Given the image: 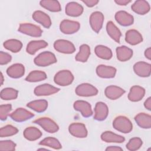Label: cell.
<instances>
[{
  "label": "cell",
  "instance_id": "cell-39",
  "mask_svg": "<svg viewBox=\"0 0 151 151\" xmlns=\"http://www.w3.org/2000/svg\"><path fill=\"white\" fill-rule=\"evenodd\" d=\"M18 132V130L17 127L8 124L4 127H2L0 129V137H5L13 136Z\"/></svg>",
  "mask_w": 151,
  "mask_h": 151
},
{
  "label": "cell",
  "instance_id": "cell-30",
  "mask_svg": "<svg viewBox=\"0 0 151 151\" xmlns=\"http://www.w3.org/2000/svg\"><path fill=\"white\" fill-rule=\"evenodd\" d=\"M23 134L26 139L34 141L41 137L42 132L35 127H28L24 130Z\"/></svg>",
  "mask_w": 151,
  "mask_h": 151
},
{
  "label": "cell",
  "instance_id": "cell-48",
  "mask_svg": "<svg viewBox=\"0 0 151 151\" xmlns=\"http://www.w3.org/2000/svg\"><path fill=\"white\" fill-rule=\"evenodd\" d=\"M145 56L146 57V58H147L149 60L151 59V48H150V47L147 48L145 51Z\"/></svg>",
  "mask_w": 151,
  "mask_h": 151
},
{
  "label": "cell",
  "instance_id": "cell-41",
  "mask_svg": "<svg viewBox=\"0 0 151 151\" xmlns=\"http://www.w3.org/2000/svg\"><path fill=\"white\" fill-rule=\"evenodd\" d=\"M16 144L10 140H1L0 142V150L13 151L15 150Z\"/></svg>",
  "mask_w": 151,
  "mask_h": 151
},
{
  "label": "cell",
  "instance_id": "cell-40",
  "mask_svg": "<svg viewBox=\"0 0 151 151\" xmlns=\"http://www.w3.org/2000/svg\"><path fill=\"white\" fill-rule=\"evenodd\" d=\"M143 142L139 137H133L130 139L129 142L126 144V148L130 151L137 150L142 146Z\"/></svg>",
  "mask_w": 151,
  "mask_h": 151
},
{
  "label": "cell",
  "instance_id": "cell-32",
  "mask_svg": "<svg viewBox=\"0 0 151 151\" xmlns=\"http://www.w3.org/2000/svg\"><path fill=\"white\" fill-rule=\"evenodd\" d=\"M94 52L98 57L107 60L111 59L113 55L111 50L109 47L103 45H97L95 47Z\"/></svg>",
  "mask_w": 151,
  "mask_h": 151
},
{
  "label": "cell",
  "instance_id": "cell-34",
  "mask_svg": "<svg viewBox=\"0 0 151 151\" xmlns=\"http://www.w3.org/2000/svg\"><path fill=\"white\" fill-rule=\"evenodd\" d=\"M90 55V48L87 44H83L80 47L79 52L76 55V61L85 63L87 61Z\"/></svg>",
  "mask_w": 151,
  "mask_h": 151
},
{
  "label": "cell",
  "instance_id": "cell-42",
  "mask_svg": "<svg viewBox=\"0 0 151 151\" xmlns=\"http://www.w3.org/2000/svg\"><path fill=\"white\" fill-rule=\"evenodd\" d=\"M12 110V106L10 104H2L0 106V119L4 121L7 119Z\"/></svg>",
  "mask_w": 151,
  "mask_h": 151
},
{
  "label": "cell",
  "instance_id": "cell-18",
  "mask_svg": "<svg viewBox=\"0 0 151 151\" xmlns=\"http://www.w3.org/2000/svg\"><path fill=\"white\" fill-rule=\"evenodd\" d=\"M6 74L12 78H21L25 74V67L20 63L14 64L7 68Z\"/></svg>",
  "mask_w": 151,
  "mask_h": 151
},
{
  "label": "cell",
  "instance_id": "cell-46",
  "mask_svg": "<svg viewBox=\"0 0 151 151\" xmlns=\"http://www.w3.org/2000/svg\"><path fill=\"white\" fill-rule=\"evenodd\" d=\"M114 2L119 5H126L128 4H129L130 2H131V1H129V0H115Z\"/></svg>",
  "mask_w": 151,
  "mask_h": 151
},
{
  "label": "cell",
  "instance_id": "cell-20",
  "mask_svg": "<svg viewBox=\"0 0 151 151\" xmlns=\"http://www.w3.org/2000/svg\"><path fill=\"white\" fill-rule=\"evenodd\" d=\"M125 93V90L116 86H109L104 90L106 96L110 100H116Z\"/></svg>",
  "mask_w": 151,
  "mask_h": 151
},
{
  "label": "cell",
  "instance_id": "cell-4",
  "mask_svg": "<svg viewBox=\"0 0 151 151\" xmlns=\"http://www.w3.org/2000/svg\"><path fill=\"white\" fill-rule=\"evenodd\" d=\"M33 123L40 125L44 130L50 133H55L59 130L57 124L49 117H40L35 120Z\"/></svg>",
  "mask_w": 151,
  "mask_h": 151
},
{
  "label": "cell",
  "instance_id": "cell-8",
  "mask_svg": "<svg viewBox=\"0 0 151 151\" xmlns=\"http://www.w3.org/2000/svg\"><path fill=\"white\" fill-rule=\"evenodd\" d=\"M80 27L78 22L68 19L63 20L60 25V31L65 34H73L77 32Z\"/></svg>",
  "mask_w": 151,
  "mask_h": 151
},
{
  "label": "cell",
  "instance_id": "cell-12",
  "mask_svg": "<svg viewBox=\"0 0 151 151\" xmlns=\"http://www.w3.org/2000/svg\"><path fill=\"white\" fill-rule=\"evenodd\" d=\"M133 70L138 76L147 77L150 75L151 65L144 61H139L134 64Z\"/></svg>",
  "mask_w": 151,
  "mask_h": 151
},
{
  "label": "cell",
  "instance_id": "cell-23",
  "mask_svg": "<svg viewBox=\"0 0 151 151\" xmlns=\"http://www.w3.org/2000/svg\"><path fill=\"white\" fill-rule=\"evenodd\" d=\"M83 10L82 5L76 2H68L65 6V13L70 17H79L83 12Z\"/></svg>",
  "mask_w": 151,
  "mask_h": 151
},
{
  "label": "cell",
  "instance_id": "cell-31",
  "mask_svg": "<svg viewBox=\"0 0 151 151\" xmlns=\"http://www.w3.org/2000/svg\"><path fill=\"white\" fill-rule=\"evenodd\" d=\"M27 106L38 113H42L47 109L48 102L47 100L42 99L34 100L27 103Z\"/></svg>",
  "mask_w": 151,
  "mask_h": 151
},
{
  "label": "cell",
  "instance_id": "cell-38",
  "mask_svg": "<svg viewBox=\"0 0 151 151\" xmlns=\"http://www.w3.org/2000/svg\"><path fill=\"white\" fill-rule=\"evenodd\" d=\"M39 145L42 146H47L48 147L57 150L62 148V146L58 140L52 137H48L42 139L41 141L40 142Z\"/></svg>",
  "mask_w": 151,
  "mask_h": 151
},
{
  "label": "cell",
  "instance_id": "cell-14",
  "mask_svg": "<svg viewBox=\"0 0 151 151\" xmlns=\"http://www.w3.org/2000/svg\"><path fill=\"white\" fill-rule=\"evenodd\" d=\"M74 109L80 111L84 117H90L93 114L91 104L84 100H77L74 103Z\"/></svg>",
  "mask_w": 151,
  "mask_h": 151
},
{
  "label": "cell",
  "instance_id": "cell-2",
  "mask_svg": "<svg viewBox=\"0 0 151 151\" xmlns=\"http://www.w3.org/2000/svg\"><path fill=\"white\" fill-rule=\"evenodd\" d=\"M57 61L55 55L50 51H44L38 54L34 60L35 64L40 67H47Z\"/></svg>",
  "mask_w": 151,
  "mask_h": 151
},
{
  "label": "cell",
  "instance_id": "cell-13",
  "mask_svg": "<svg viewBox=\"0 0 151 151\" xmlns=\"http://www.w3.org/2000/svg\"><path fill=\"white\" fill-rule=\"evenodd\" d=\"M59 88L52 86L49 84H43L37 86L34 89V94L37 96H50L58 92Z\"/></svg>",
  "mask_w": 151,
  "mask_h": 151
},
{
  "label": "cell",
  "instance_id": "cell-6",
  "mask_svg": "<svg viewBox=\"0 0 151 151\" xmlns=\"http://www.w3.org/2000/svg\"><path fill=\"white\" fill-rule=\"evenodd\" d=\"M54 49L63 54H72L75 52L74 45L70 41L65 40H57L54 43Z\"/></svg>",
  "mask_w": 151,
  "mask_h": 151
},
{
  "label": "cell",
  "instance_id": "cell-15",
  "mask_svg": "<svg viewBox=\"0 0 151 151\" xmlns=\"http://www.w3.org/2000/svg\"><path fill=\"white\" fill-rule=\"evenodd\" d=\"M108 114L109 109L104 103L99 101L96 104L94 119L98 121H103L107 118Z\"/></svg>",
  "mask_w": 151,
  "mask_h": 151
},
{
  "label": "cell",
  "instance_id": "cell-47",
  "mask_svg": "<svg viewBox=\"0 0 151 151\" xmlns=\"http://www.w3.org/2000/svg\"><path fill=\"white\" fill-rule=\"evenodd\" d=\"M106 150H111V151H117V150H123V149L121 148L119 146H109L106 149Z\"/></svg>",
  "mask_w": 151,
  "mask_h": 151
},
{
  "label": "cell",
  "instance_id": "cell-3",
  "mask_svg": "<svg viewBox=\"0 0 151 151\" xmlns=\"http://www.w3.org/2000/svg\"><path fill=\"white\" fill-rule=\"evenodd\" d=\"M74 80V76L71 72L67 70H60L57 72L54 77L55 84L61 86H67L71 84Z\"/></svg>",
  "mask_w": 151,
  "mask_h": 151
},
{
  "label": "cell",
  "instance_id": "cell-11",
  "mask_svg": "<svg viewBox=\"0 0 151 151\" xmlns=\"http://www.w3.org/2000/svg\"><path fill=\"white\" fill-rule=\"evenodd\" d=\"M70 133L78 138H84L87 136V130L86 126L81 123H73L68 127Z\"/></svg>",
  "mask_w": 151,
  "mask_h": 151
},
{
  "label": "cell",
  "instance_id": "cell-5",
  "mask_svg": "<svg viewBox=\"0 0 151 151\" xmlns=\"http://www.w3.org/2000/svg\"><path fill=\"white\" fill-rule=\"evenodd\" d=\"M18 30L24 34L34 37H40L42 33V29L38 26L31 23L21 24Z\"/></svg>",
  "mask_w": 151,
  "mask_h": 151
},
{
  "label": "cell",
  "instance_id": "cell-24",
  "mask_svg": "<svg viewBox=\"0 0 151 151\" xmlns=\"http://www.w3.org/2000/svg\"><path fill=\"white\" fill-rule=\"evenodd\" d=\"M131 8L133 11L139 15L146 14L149 12L150 9L149 4L145 0H138L135 1Z\"/></svg>",
  "mask_w": 151,
  "mask_h": 151
},
{
  "label": "cell",
  "instance_id": "cell-17",
  "mask_svg": "<svg viewBox=\"0 0 151 151\" xmlns=\"http://www.w3.org/2000/svg\"><path fill=\"white\" fill-rule=\"evenodd\" d=\"M96 73L97 76L101 78H114L116 75V69L111 66L101 64L97 67Z\"/></svg>",
  "mask_w": 151,
  "mask_h": 151
},
{
  "label": "cell",
  "instance_id": "cell-49",
  "mask_svg": "<svg viewBox=\"0 0 151 151\" xmlns=\"http://www.w3.org/2000/svg\"><path fill=\"white\" fill-rule=\"evenodd\" d=\"M4 76H3V74L2 73V72H1V86H2L3 84V83H4Z\"/></svg>",
  "mask_w": 151,
  "mask_h": 151
},
{
  "label": "cell",
  "instance_id": "cell-10",
  "mask_svg": "<svg viewBox=\"0 0 151 151\" xmlns=\"http://www.w3.org/2000/svg\"><path fill=\"white\" fill-rule=\"evenodd\" d=\"M9 116L13 120L17 122H22L31 119L34 116V114L24 108L19 107L11 113Z\"/></svg>",
  "mask_w": 151,
  "mask_h": 151
},
{
  "label": "cell",
  "instance_id": "cell-26",
  "mask_svg": "<svg viewBox=\"0 0 151 151\" xmlns=\"http://www.w3.org/2000/svg\"><path fill=\"white\" fill-rule=\"evenodd\" d=\"M134 120L141 128L150 129L151 127V116L148 114L140 113L134 117Z\"/></svg>",
  "mask_w": 151,
  "mask_h": 151
},
{
  "label": "cell",
  "instance_id": "cell-50",
  "mask_svg": "<svg viewBox=\"0 0 151 151\" xmlns=\"http://www.w3.org/2000/svg\"><path fill=\"white\" fill-rule=\"evenodd\" d=\"M48 150L47 149H44V148H40V149H38V150Z\"/></svg>",
  "mask_w": 151,
  "mask_h": 151
},
{
  "label": "cell",
  "instance_id": "cell-27",
  "mask_svg": "<svg viewBox=\"0 0 151 151\" xmlns=\"http://www.w3.org/2000/svg\"><path fill=\"white\" fill-rule=\"evenodd\" d=\"M47 46H48V43L44 40H34L27 44L26 51L28 54L34 55L38 50L45 48Z\"/></svg>",
  "mask_w": 151,
  "mask_h": 151
},
{
  "label": "cell",
  "instance_id": "cell-29",
  "mask_svg": "<svg viewBox=\"0 0 151 151\" xmlns=\"http://www.w3.org/2000/svg\"><path fill=\"white\" fill-rule=\"evenodd\" d=\"M106 31L108 35L116 42L120 43V39L122 33L120 29L115 25L112 21H109L106 25Z\"/></svg>",
  "mask_w": 151,
  "mask_h": 151
},
{
  "label": "cell",
  "instance_id": "cell-43",
  "mask_svg": "<svg viewBox=\"0 0 151 151\" xmlns=\"http://www.w3.org/2000/svg\"><path fill=\"white\" fill-rule=\"evenodd\" d=\"M12 57L8 53L1 51L0 52V64L1 65L8 64L11 61Z\"/></svg>",
  "mask_w": 151,
  "mask_h": 151
},
{
  "label": "cell",
  "instance_id": "cell-36",
  "mask_svg": "<svg viewBox=\"0 0 151 151\" xmlns=\"http://www.w3.org/2000/svg\"><path fill=\"white\" fill-rule=\"evenodd\" d=\"M47 76L46 73L42 71L34 70L32 71L26 77L25 80L28 82H38L44 80L47 78Z\"/></svg>",
  "mask_w": 151,
  "mask_h": 151
},
{
  "label": "cell",
  "instance_id": "cell-21",
  "mask_svg": "<svg viewBox=\"0 0 151 151\" xmlns=\"http://www.w3.org/2000/svg\"><path fill=\"white\" fill-rule=\"evenodd\" d=\"M145 94V90L139 86H133L130 89L128 94V99L130 101L136 102L141 100Z\"/></svg>",
  "mask_w": 151,
  "mask_h": 151
},
{
  "label": "cell",
  "instance_id": "cell-22",
  "mask_svg": "<svg viewBox=\"0 0 151 151\" xmlns=\"http://www.w3.org/2000/svg\"><path fill=\"white\" fill-rule=\"evenodd\" d=\"M125 41L130 45H135L142 42L143 37L137 30L129 29L126 32Z\"/></svg>",
  "mask_w": 151,
  "mask_h": 151
},
{
  "label": "cell",
  "instance_id": "cell-25",
  "mask_svg": "<svg viewBox=\"0 0 151 151\" xmlns=\"http://www.w3.org/2000/svg\"><path fill=\"white\" fill-rule=\"evenodd\" d=\"M116 52L117 58L122 62L130 60L133 55V50L125 45L117 47Z\"/></svg>",
  "mask_w": 151,
  "mask_h": 151
},
{
  "label": "cell",
  "instance_id": "cell-16",
  "mask_svg": "<svg viewBox=\"0 0 151 151\" xmlns=\"http://www.w3.org/2000/svg\"><path fill=\"white\" fill-rule=\"evenodd\" d=\"M114 18L118 24L124 27L131 25L134 22L133 17L124 11H119L117 12Z\"/></svg>",
  "mask_w": 151,
  "mask_h": 151
},
{
  "label": "cell",
  "instance_id": "cell-19",
  "mask_svg": "<svg viewBox=\"0 0 151 151\" xmlns=\"http://www.w3.org/2000/svg\"><path fill=\"white\" fill-rule=\"evenodd\" d=\"M32 18L46 28H49L51 25L50 17L46 13L41 11H35L32 14Z\"/></svg>",
  "mask_w": 151,
  "mask_h": 151
},
{
  "label": "cell",
  "instance_id": "cell-1",
  "mask_svg": "<svg viewBox=\"0 0 151 151\" xmlns=\"http://www.w3.org/2000/svg\"><path fill=\"white\" fill-rule=\"evenodd\" d=\"M113 126L116 130L123 133H130L133 129L132 122L123 116L116 117L113 122Z\"/></svg>",
  "mask_w": 151,
  "mask_h": 151
},
{
  "label": "cell",
  "instance_id": "cell-44",
  "mask_svg": "<svg viewBox=\"0 0 151 151\" xmlns=\"http://www.w3.org/2000/svg\"><path fill=\"white\" fill-rule=\"evenodd\" d=\"M82 2L88 7H93L99 3L98 0H83Z\"/></svg>",
  "mask_w": 151,
  "mask_h": 151
},
{
  "label": "cell",
  "instance_id": "cell-37",
  "mask_svg": "<svg viewBox=\"0 0 151 151\" xmlns=\"http://www.w3.org/2000/svg\"><path fill=\"white\" fill-rule=\"evenodd\" d=\"M18 91L10 87L3 88L1 91V98L4 100H11L16 99L18 97Z\"/></svg>",
  "mask_w": 151,
  "mask_h": 151
},
{
  "label": "cell",
  "instance_id": "cell-35",
  "mask_svg": "<svg viewBox=\"0 0 151 151\" xmlns=\"http://www.w3.org/2000/svg\"><path fill=\"white\" fill-rule=\"evenodd\" d=\"M4 47L8 50L11 51L12 52H19L22 47V42L15 39H10L5 41L3 44Z\"/></svg>",
  "mask_w": 151,
  "mask_h": 151
},
{
  "label": "cell",
  "instance_id": "cell-33",
  "mask_svg": "<svg viewBox=\"0 0 151 151\" xmlns=\"http://www.w3.org/2000/svg\"><path fill=\"white\" fill-rule=\"evenodd\" d=\"M40 5L51 12H59L61 10V5L58 1L42 0L40 2Z\"/></svg>",
  "mask_w": 151,
  "mask_h": 151
},
{
  "label": "cell",
  "instance_id": "cell-9",
  "mask_svg": "<svg viewBox=\"0 0 151 151\" xmlns=\"http://www.w3.org/2000/svg\"><path fill=\"white\" fill-rule=\"evenodd\" d=\"M104 21V15L99 11L93 12L89 18L90 25L92 29L96 33H99L102 28Z\"/></svg>",
  "mask_w": 151,
  "mask_h": 151
},
{
  "label": "cell",
  "instance_id": "cell-7",
  "mask_svg": "<svg viewBox=\"0 0 151 151\" xmlns=\"http://www.w3.org/2000/svg\"><path fill=\"white\" fill-rule=\"evenodd\" d=\"M75 92L78 96L90 97L97 95L98 90L89 83H83L76 87Z\"/></svg>",
  "mask_w": 151,
  "mask_h": 151
},
{
  "label": "cell",
  "instance_id": "cell-45",
  "mask_svg": "<svg viewBox=\"0 0 151 151\" xmlns=\"http://www.w3.org/2000/svg\"><path fill=\"white\" fill-rule=\"evenodd\" d=\"M144 106L148 110H151V97H148L144 103Z\"/></svg>",
  "mask_w": 151,
  "mask_h": 151
},
{
  "label": "cell",
  "instance_id": "cell-28",
  "mask_svg": "<svg viewBox=\"0 0 151 151\" xmlns=\"http://www.w3.org/2000/svg\"><path fill=\"white\" fill-rule=\"evenodd\" d=\"M101 139L107 143H122L125 140V138L120 135L115 134L110 131H106L101 134Z\"/></svg>",
  "mask_w": 151,
  "mask_h": 151
}]
</instances>
